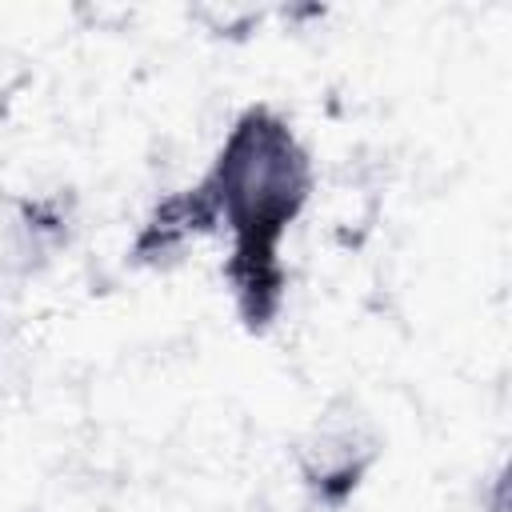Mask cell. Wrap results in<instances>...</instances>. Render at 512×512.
<instances>
[{"label":"cell","instance_id":"cell-1","mask_svg":"<svg viewBox=\"0 0 512 512\" xmlns=\"http://www.w3.org/2000/svg\"><path fill=\"white\" fill-rule=\"evenodd\" d=\"M308 184V156L300 152L288 124L264 108H252L232 128L220 164L204 184L216 216L224 212L236 232L232 280L252 324H264L280 300L276 244L296 220Z\"/></svg>","mask_w":512,"mask_h":512}]
</instances>
